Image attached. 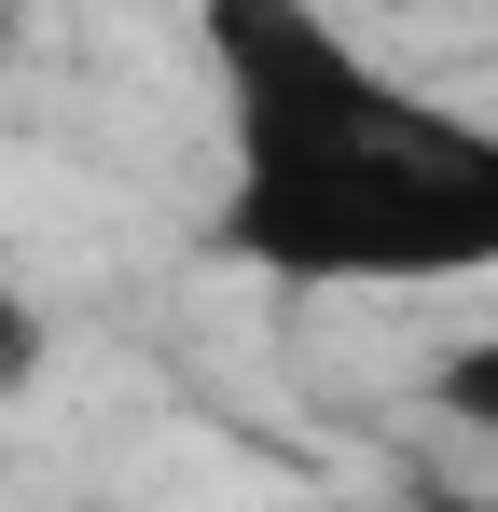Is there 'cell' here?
Returning a JSON list of instances; mask_svg holds the SVG:
<instances>
[{
    "label": "cell",
    "mask_w": 498,
    "mask_h": 512,
    "mask_svg": "<svg viewBox=\"0 0 498 512\" xmlns=\"http://www.w3.org/2000/svg\"><path fill=\"white\" fill-rule=\"evenodd\" d=\"M222 84L208 250L277 291H471L498 277V125L415 97L332 0H194Z\"/></svg>",
    "instance_id": "6da1fadb"
},
{
    "label": "cell",
    "mask_w": 498,
    "mask_h": 512,
    "mask_svg": "<svg viewBox=\"0 0 498 512\" xmlns=\"http://www.w3.org/2000/svg\"><path fill=\"white\" fill-rule=\"evenodd\" d=\"M429 402H443V416H457V429H471V443L498 457V319H485L471 346H443V374H429Z\"/></svg>",
    "instance_id": "7a4b0ae2"
},
{
    "label": "cell",
    "mask_w": 498,
    "mask_h": 512,
    "mask_svg": "<svg viewBox=\"0 0 498 512\" xmlns=\"http://www.w3.org/2000/svg\"><path fill=\"white\" fill-rule=\"evenodd\" d=\"M42 360H56V319H42L28 291H0V402H28V388H42Z\"/></svg>",
    "instance_id": "3957f363"
},
{
    "label": "cell",
    "mask_w": 498,
    "mask_h": 512,
    "mask_svg": "<svg viewBox=\"0 0 498 512\" xmlns=\"http://www.w3.org/2000/svg\"><path fill=\"white\" fill-rule=\"evenodd\" d=\"M0 42H14V0H0Z\"/></svg>",
    "instance_id": "277c9868"
}]
</instances>
